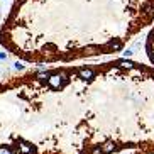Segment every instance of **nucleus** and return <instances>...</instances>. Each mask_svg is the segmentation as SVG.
<instances>
[{"label": "nucleus", "instance_id": "nucleus-2", "mask_svg": "<svg viewBox=\"0 0 154 154\" xmlns=\"http://www.w3.org/2000/svg\"><path fill=\"white\" fill-rule=\"evenodd\" d=\"M154 0H12L0 44L32 64L117 54L152 27Z\"/></svg>", "mask_w": 154, "mask_h": 154}, {"label": "nucleus", "instance_id": "nucleus-3", "mask_svg": "<svg viewBox=\"0 0 154 154\" xmlns=\"http://www.w3.org/2000/svg\"><path fill=\"white\" fill-rule=\"evenodd\" d=\"M144 51H146V56H147V59H149L151 66L154 68V24H152V27L149 29L147 36H146Z\"/></svg>", "mask_w": 154, "mask_h": 154}, {"label": "nucleus", "instance_id": "nucleus-1", "mask_svg": "<svg viewBox=\"0 0 154 154\" xmlns=\"http://www.w3.org/2000/svg\"><path fill=\"white\" fill-rule=\"evenodd\" d=\"M154 154V68L59 64L0 80V154Z\"/></svg>", "mask_w": 154, "mask_h": 154}]
</instances>
